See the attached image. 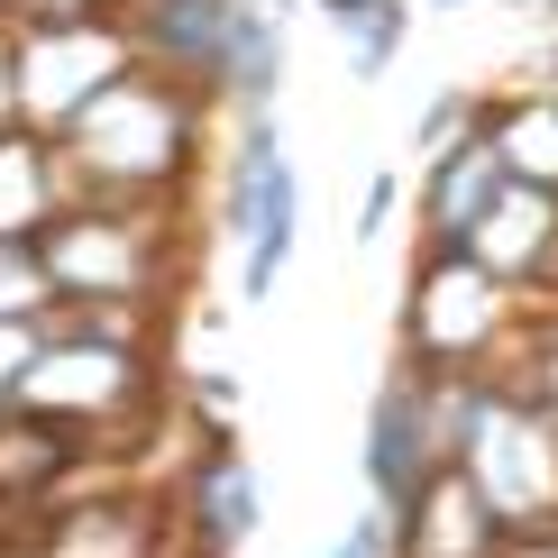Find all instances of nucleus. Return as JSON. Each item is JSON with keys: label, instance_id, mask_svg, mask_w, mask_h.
<instances>
[{"label": "nucleus", "instance_id": "5", "mask_svg": "<svg viewBox=\"0 0 558 558\" xmlns=\"http://www.w3.org/2000/svg\"><path fill=\"white\" fill-rule=\"evenodd\" d=\"M495 156H504V174H531V193H549L558 183V110H513L504 120V137H495Z\"/></svg>", "mask_w": 558, "mask_h": 558}, {"label": "nucleus", "instance_id": "2", "mask_svg": "<svg viewBox=\"0 0 558 558\" xmlns=\"http://www.w3.org/2000/svg\"><path fill=\"white\" fill-rule=\"evenodd\" d=\"M504 193H513V183H504V156L468 137L458 156H439V183H430V229H439V239H458V247H468L476 229L495 220V202H504Z\"/></svg>", "mask_w": 558, "mask_h": 558}, {"label": "nucleus", "instance_id": "4", "mask_svg": "<svg viewBox=\"0 0 558 558\" xmlns=\"http://www.w3.org/2000/svg\"><path fill=\"white\" fill-rule=\"evenodd\" d=\"M430 422H422V403H412V385H393L385 393V412H376V430H366V476H376V495L393 504H412V485H422V449H430Z\"/></svg>", "mask_w": 558, "mask_h": 558}, {"label": "nucleus", "instance_id": "3", "mask_svg": "<svg viewBox=\"0 0 558 558\" xmlns=\"http://www.w3.org/2000/svg\"><path fill=\"white\" fill-rule=\"evenodd\" d=\"M485 330H495V275H485L476 257L468 266H439L422 284V339L430 348H476Z\"/></svg>", "mask_w": 558, "mask_h": 558}, {"label": "nucleus", "instance_id": "6", "mask_svg": "<svg viewBox=\"0 0 558 558\" xmlns=\"http://www.w3.org/2000/svg\"><path fill=\"white\" fill-rule=\"evenodd\" d=\"M348 37H357V56H348V64H357V74H385L393 37H403V10H385V0L366 10V0H357V10H348Z\"/></svg>", "mask_w": 558, "mask_h": 558}, {"label": "nucleus", "instance_id": "9", "mask_svg": "<svg viewBox=\"0 0 558 558\" xmlns=\"http://www.w3.org/2000/svg\"><path fill=\"white\" fill-rule=\"evenodd\" d=\"M549 393H558V348H549Z\"/></svg>", "mask_w": 558, "mask_h": 558}, {"label": "nucleus", "instance_id": "11", "mask_svg": "<svg viewBox=\"0 0 558 558\" xmlns=\"http://www.w3.org/2000/svg\"><path fill=\"white\" fill-rule=\"evenodd\" d=\"M439 10H458V0H439Z\"/></svg>", "mask_w": 558, "mask_h": 558}, {"label": "nucleus", "instance_id": "7", "mask_svg": "<svg viewBox=\"0 0 558 558\" xmlns=\"http://www.w3.org/2000/svg\"><path fill=\"white\" fill-rule=\"evenodd\" d=\"M202 495H211V531H229V541H239V531L257 522V495H247V468L211 476V485H202Z\"/></svg>", "mask_w": 558, "mask_h": 558}, {"label": "nucleus", "instance_id": "10", "mask_svg": "<svg viewBox=\"0 0 558 558\" xmlns=\"http://www.w3.org/2000/svg\"><path fill=\"white\" fill-rule=\"evenodd\" d=\"M513 558H558V549H513Z\"/></svg>", "mask_w": 558, "mask_h": 558}, {"label": "nucleus", "instance_id": "8", "mask_svg": "<svg viewBox=\"0 0 558 558\" xmlns=\"http://www.w3.org/2000/svg\"><path fill=\"white\" fill-rule=\"evenodd\" d=\"M339 558H385V531H376V522H357V541H348Z\"/></svg>", "mask_w": 558, "mask_h": 558}, {"label": "nucleus", "instance_id": "1", "mask_svg": "<svg viewBox=\"0 0 558 558\" xmlns=\"http://www.w3.org/2000/svg\"><path fill=\"white\" fill-rule=\"evenodd\" d=\"M229 220L247 229V293H266L275 257H284V229H293V174H284V156L266 147V129L247 137V183H239V202H229Z\"/></svg>", "mask_w": 558, "mask_h": 558}]
</instances>
